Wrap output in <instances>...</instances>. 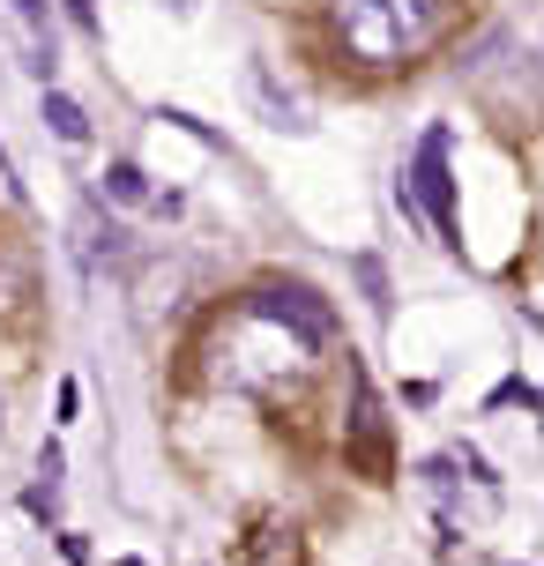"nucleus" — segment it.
<instances>
[{"mask_svg": "<svg viewBox=\"0 0 544 566\" xmlns=\"http://www.w3.org/2000/svg\"><path fill=\"white\" fill-rule=\"evenodd\" d=\"M448 8H456V0H328V23H336L351 60L402 67V60H418L432 38H440Z\"/></svg>", "mask_w": 544, "mask_h": 566, "instance_id": "1", "label": "nucleus"}, {"mask_svg": "<svg viewBox=\"0 0 544 566\" xmlns=\"http://www.w3.org/2000/svg\"><path fill=\"white\" fill-rule=\"evenodd\" d=\"M440 149H448L440 135L418 149V187H426V201H432V224L448 231V165H440Z\"/></svg>", "mask_w": 544, "mask_h": 566, "instance_id": "2", "label": "nucleus"}, {"mask_svg": "<svg viewBox=\"0 0 544 566\" xmlns=\"http://www.w3.org/2000/svg\"><path fill=\"white\" fill-rule=\"evenodd\" d=\"M45 119H53L60 142H83L90 135V119H83V105H75V97H45Z\"/></svg>", "mask_w": 544, "mask_h": 566, "instance_id": "3", "label": "nucleus"}, {"mask_svg": "<svg viewBox=\"0 0 544 566\" xmlns=\"http://www.w3.org/2000/svg\"><path fill=\"white\" fill-rule=\"evenodd\" d=\"M105 195H113V201H143V171L113 165V171H105Z\"/></svg>", "mask_w": 544, "mask_h": 566, "instance_id": "4", "label": "nucleus"}, {"mask_svg": "<svg viewBox=\"0 0 544 566\" xmlns=\"http://www.w3.org/2000/svg\"><path fill=\"white\" fill-rule=\"evenodd\" d=\"M15 15H23V23H45V0H15Z\"/></svg>", "mask_w": 544, "mask_h": 566, "instance_id": "5", "label": "nucleus"}, {"mask_svg": "<svg viewBox=\"0 0 544 566\" xmlns=\"http://www.w3.org/2000/svg\"><path fill=\"white\" fill-rule=\"evenodd\" d=\"M172 8H179V15H195V8H201V0H172Z\"/></svg>", "mask_w": 544, "mask_h": 566, "instance_id": "6", "label": "nucleus"}, {"mask_svg": "<svg viewBox=\"0 0 544 566\" xmlns=\"http://www.w3.org/2000/svg\"><path fill=\"white\" fill-rule=\"evenodd\" d=\"M119 566H143V559H119Z\"/></svg>", "mask_w": 544, "mask_h": 566, "instance_id": "7", "label": "nucleus"}]
</instances>
